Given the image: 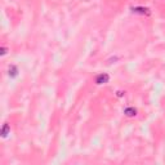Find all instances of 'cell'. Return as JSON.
I'll list each match as a JSON object with an SVG mask.
<instances>
[{"instance_id":"cell-3","label":"cell","mask_w":165,"mask_h":165,"mask_svg":"<svg viewBox=\"0 0 165 165\" xmlns=\"http://www.w3.org/2000/svg\"><path fill=\"white\" fill-rule=\"evenodd\" d=\"M124 115H126L129 118H133L137 115V110L134 107H126V108H124Z\"/></svg>"},{"instance_id":"cell-4","label":"cell","mask_w":165,"mask_h":165,"mask_svg":"<svg viewBox=\"0 0 165 165\" xmlns=\"http://www.w3.org/2000/svg\"><path fill=\"white\" fill-rule=\"evenodd\" d=\"M8 75L10 76V78H16V76L18 75V68H17V66H14V65L10 66L9 70H8Z\"/></svg>"},{"instance_id":"cell-2","label":"cell","mask_w":165,"mask_h":165,"mask_svg":"<svg viewBox=\"0 0 165 165\" xmlns=\"http://www.w3.org/2000/svg\"><path fill=\"white\" fill-rule=\"evenodd\" d=\"M108 80H110V75L106 74V72H103V74L97 75V78H96V84H97V85L106 84V82H108Z\"/></svg>"},{"instance_id":"cell-5","label":"cell","mask_w":165,"mask_h":165,"mask_svg":"<svg viewBox=\"0 0 165 165\" xmlns=\"http://www.w3.org/2000/svg\"><path fill=\"white\" fill-rule=\"evenodd\" d=\"M9 133H10V126H9V124L5 123L4 126H3V129H2V137H3V138H5Z\"/></svg>"},{"instance_id":"cell-1","label":"cell","mask_w":165,"mask_h":165,"mask_svg":"<svg viewBox=\"0 0 165 165\" xmlns=\"http://www.w3.org/2000/svg\"><path fill=\"white\" fill-rule=\"evenodd\" d=\"M130 9H132V12L137 13V14H143V16H150L151 14V10L146 7H133Z\"/></svg>"},{"instance_id":"cell-7","label":"cell","mask_w":165,"mask_h":165,"mask_svg":"<svg viewBox=\"0 0 165 165\" xmlns=\"http://www.w3.org/2000/svg\"><path fill=\"white\" fill-rule=\"evenodd\" d=\"M124 94V92H118V97H121Z\"/></svg>"},{"instance_id":"cell-6","label":"cell","mask_w":165,"mask_h":165,"mask_svg":"<svg viewBox=\"0 0 165 165\" xmlns=\"http://www.w3.org/2000/svg\"><path fill=\"white\" fill-rule=\"evenodd\" d=\"M0 51H2V52H0V56H5V54H7V51H8V49L3 47L2 49H0Z\"/></svg>"}]
</instances>
